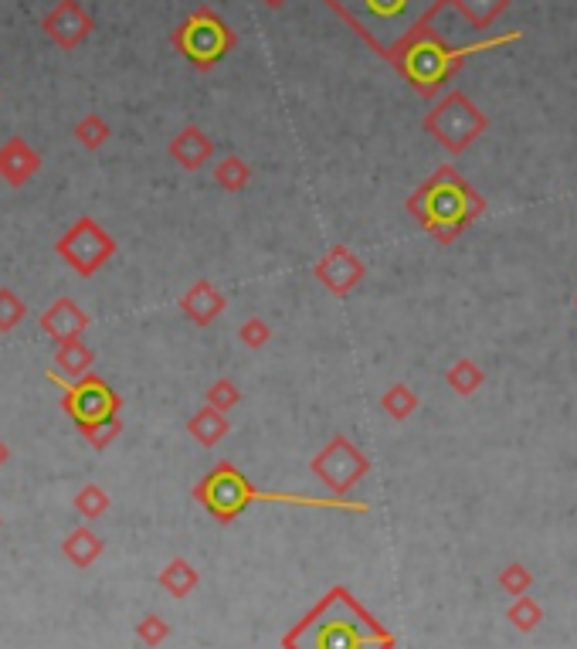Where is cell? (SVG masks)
<instances>
[{
	"instance_id": "9",
	"label": "cell",
	"mask_w": 577,
	"mask_h": 649,
	"mask_svg": "<svg viewBox=\"0 0 577 649\" xmlns=\"http://www.w3.org/2000/svg\"><path fill=\"white\" fill-rule=\"evenodd\" d=\"M55 252L62 255L68 266H72V272H79L82 279H89L116 255V238L109 232H102V225L96 218H79L55 242Z\"/></svg>"
},
{
	"instance_id": "7",
	"label": "cell",
	"mask_w": 577,
	"mask_h": 649,
	"mask_svg": "<svg viewBox=\"0 0 577 649\" xmlns=\"http://www.w3.org/2000/svg\"><path fill=\"white\" fill-rule=\"evenodd\" d=\"M489 119L486 113L462 92H449V96L438 99V106L425 116V133L435 136L449 153L469 150L472 143L486 133Z\"/></svg>"
},
{
	"instance_id": "28",
	"label": "cell",
	"mask_w": 577,
	"mask_h": 649,
	"mask_svg": "<svg viewBox=\"0 0 577 649\" xmlns=\"http://www.w3.org/2000/svg\"><path fill=\"white\" fill-rule=\"evenodd\" d=\"M499 588H503L510 599H520V595H527L533 588V571L527 565H520V561H513V565H506L499 571Z\"/></svg>"
},
{
	"instance_id": "26",
	"label": "cell",
	"mask_w": 577,
	"mask_h": 649,
	"mask_svg": "<svg viewBox=\"0 0 577 649\" xmlns=\"http://www.w3.org/2000/svg\"><path fill=\"white\" fill-rule=\"evenodd\" d=\"M506 619H510V626H516L520 633H533V629L544 622V609L537 605V599H530L527 595H520V599H513V605L506 609Z\"/></svg>"
},
{
	"instance_id": "11",
	"label": "cell",
	"mask_w": 577,
	"mask_h": 649,
	"mask_svg": "<svg viewBox=\"0 0 577 649\" xmlns=\"http://www.w3.org/2000/svg\"><path fill=\"white\" fill-rule=\"evenodd\" d=\"M41 31L62 51H75L89 41V34L96 31V21H92V14L85 11L79 0H58L45 14V21H41Z\"/></svg>"
},
{
	"instance_id": "5",
	"label": "cell",
	"mask_w": 577,
	"mask_h": 649,
	"mask_svg": "<svg viewBox=\"0 0 577 649\" xmlns=\"http://www.w3.org/2000/svg\"><path fill=\"white\" fill-rule=\"evenodd\" d=\"M510 38H516V34H510ZM510 38L479 41V45H462L459 48V45H449V41H445L442 34L428 24V28L418 31L408 45H401L398 51H394L387 62L398 68V72L404 75V82H408L418 96L432 99V96H438V89H442V85L449 82L455 72H459V65L465 62V58L476 55V51L503 45V41H510Z\"/></svg>"
},
{
	"instance_id": "27",
	"label": "cell",
	"mask_w": 577,
	"mask_h": 649,
	"mask_svg": "<svg viewBox=\"0 0 577 649\" xmlns=\"http://www.w3.org/2000/svg\"><path fill=\"white\" fill-rule=\"evenodd\" d=\"M109 493L102 490L99 483H85L79 493H75V510H79V517L85 520H99L102 514L109 510Z\"/></svg>"
},
{
	"instance_id": "3",
	"label": "cell",
	"mask_w": 577,
	"mask_h": 649,
	"mask_svg": "<svg viewBox=\"0 0 577 649\" xmlns=\"http://www.w3.org/2000/svg\"><path fill=\"white\" fill-rule=\"evenodd\" d=\"M194 500L201 503L218 524H231L245 514L252 503H286V507H306V510H347V514H367L370 503L350 500V497H306V493H282V490H258L248 483L235 463H218L214 469L194 483Z\"/></svg>"
},
{
	"instance_id": "12",
	"label": "cell",
	"mask_w": 577,
	"mask_h": 649,
	"mask_svg": "<svg viewBox=\"0 0 577 649\" xmlns=\"http://www.w3.org/2000/svg\"><path fill=\"white\" fill-rule=\"evenodd\" d=\"M313 276H316V283L323 289H330L333 296H347L364 283L367 266L347 249V245H333V249L313 266Z\"/></svg>"
},
{
	"instance_id": "29",
	"label": "cell",
	"mask_w": 577,
	"mask_h": 649,
	"mask_svg": "<svg viewBox=\"0 0 577 649\" xmlns=\"http://www.w3.org/2000/svg\"><path fill=\"white\" fill-rule=\"evenodd\" d=\"M119 432H123V418L113 415V418H102V422L89 425V429H82V439L89 442V446L96 449V452H102V449L113 446V439H116Z\"/></svg>"
},
{
	"instance_id": "1",
	"label": "cell",
	"mask_w": 577,
	"mask_h": 649,
	"mask_svg": "<svg viewBox=\"0 0 577 649\" xmlns=\"http://www.w3.org/2000/svg\"><path fill=\"white\" fill-rule=\"evenodd\" d=\"M391 629H384L347 585H333L296 626L282 636V649H394Z\"/></svg>"
},
{
	"instance_id": "17",
	"label": "cell",
	"mask_w": 577,
	"mask_h": 649,
	"mask_svg": "<svg viewBox=\"0 0 577 649\" xmlns=\"http://www.w3.org/2000/svg\"><path fill=\"white\" fill-rule=\"evenodd\" d=\"M228 432H231V422L225 418V412H218V408H211V405L197 408L191 415V422H187V435H191L201 449H214Z\"/></svg>"
},
{
	"instance_id": "34",
	"label": "cell",
	"mask_w": 577,
	"mask_h": 649,
	"mask_svg": "<svg viewBox=\"0 0 577 649\" xmlns=\"http://www.w3.org/2000/svg\"><path fill=\"white\" fill-rule=\"evenodd\" d=\"M7 459H11V449H7V442L0 439V469H4V463H7Z\"/></svg>"
},
{
	"instance_id": "32",
	"label": "cell",
	"mask_w": 577,
	"mask_h": 649,
	"mask_svg": "<svg viewBox=\"0 0 577 649\" xmlns=\"http://www.w3.org/2000/svg\"><path fill=\"white\" fill-rule=\"evenodd\" d=\"M136 639H140L143 646H150V649H157L163 646L170 639V626H167V619H160V616H143L140 622H136Z\"/></svg>"
},
{
	"instance_id": "16",
	"label": "cell",
	"mask_w": 577,
	"mask_h": 649,
	"mask_svg": "<svg viewBox=\"0 0 577 649\" xmlns=\"http://www.w3.org/2000/svg\"><path fill=\"white\" fill-rule=\"evenodd\" d=\"M167 153L174 157V164H180L184 170H201L214 157V143L201 126H184V130L170 140Z\"/></svg>"
},
{
	"instance_id": "6",
	"label": "cell",
	"mask_w": 577,
	"mask_h": 649,
	"mask_svg": "<svg viewBox=\"0 0 577 649\" xmlns=\"http://www.w3.org/2000/svg\"><path fill=\"white\" fill-rule=\"evenodd\" d=\"M170 41L197 72H211L238 45V34L214 7H197L170 31Z\"/></svg>"
},
{
	"instance_id": "4",
	"label": "cell",
	"mask_w": 577,
	"mask_h": 649,
	"mask_svg": "<svg viewBox=\"0 0 577 649\" xmlns=\"http://www.w3.org/2000/svg\"><path fill=\"white\" fill-rule=\"evenodd\" d=\"M404 208L428 235L452 245L486 211V201L455 167H438L418 191H411Z\"/></svg>"
},
{
	"instance_id": "31",
	"label": "cell",
	"mask_w": 577,
	"mask_h": 649,
	"mask_svg": "<svg viewBox=\"0 0 577 649\" xmlns=\"http://www.w3.org/2000/svg\"><path fill=\"white\" fill-rule=\"evenodd\" d=\"M238 401H241V391L231 378H218L208 384V405L218 408V412H231V408H238Z\"/></svg>"
},
{
	"instance_id": "21",
	"label": "cell",
	"mask_w": 577,
	"mask_h": 649,
	"mask_svg": "<svg viewBox=\"0 0 577 649\" xmlns=\"http://www.w3.org/2000/svg\"><path fill=\"white\" fill-rule=\"evenodd\" d=\"M445 381H449V388L455 391V395H462V398H469V395H476V391L482 388V381H486V374H482V367L472 361V357H459L452 367H449V374H445Z\"/></svg>"
},
{
	"instance_id": "2",
	"label": "cell",
	"mask_w": 577,
	"mask_h": 649,
	"mask_svg": "<svg viewBox=\"0 0 577 649\" xmlns=\"http://www.w3.org/2000/svg\"><path fill=\"white\" fill-rule=\"evenodd\" d=\"M323 4L370 51L391 58L418 31H425L449 7V0H323Z\"/></svg>"
},
{
	"instance_id": "15",
	"label": "cell",
	"mask_w": 577,
	"mask_h": 649,
	"mask_svg": "<svg viewBox=\"0 0 577 649\" xmlns=\"http://www.w3.org/2000/svg\"><path fill=\"white\" fill-rule=\"evenodd\" d=\"M38 323H41V330H45V337H51L58 344V340L82 337V333L89 330L92 320H89V313H85L79 303L62 296V300H55L45 313H41Z\"/></svg>"
},
{
	"instance_id": "35",
	"label": "cell",
	"mask_w": 577,
	"mask_h": 649,
	"mask_svg": "<svg viewBox=\"0 0 577 649\" xmlns=\"http://www.w3.org/2000/svg\"><path fill=\"white\" fill-rule=\"evenodd\" d=\"M262 4H269V7H282L286 0H262Z\"/></svg>"
},
{
	"instance_id": "30",
	"label": "cell",
	"mask_w": 577,
	"mask_h": 649,
	"mask_svg": "<svg viewBox=\"0 0 577 649\" xmlns=\"http://www.w3.org/2000/svg\"><path fill=\"white\" fill-rule=\"evenodd\" d=\"M28 317V306L14 289H0V333H11L17 323Z\"/></svg>"
},
{
	"instance_id": "20",
	"label": "cell",
	"mask_w": 577,
	"mask_h": 649,
	"mask_svg": "<svg viewBox=\"0 0 577 649\" xmlns=\"http://www.w3.org/2000/svg\"><path fill=\"white\" fill-rule=\"evenodd\" d=\"M197 585H201V575H197V568L184 558L167 561L160 571V588L170 595V599H187Z\"/></svg>"
},
{
	"instance_id": "10",
	"label": "cell",
	"mask_w": 577,
	"mask_h": 649,
	"mask_svg": "<svg viewBox=\"0 0 577 649\" xmlns=\"http://www.w3.org/2000/svg\"><path fill=\"white\" fill-rule=\"evenodd\" d=\"M309 469H313V476L330 493H337V497H347L353 486H357L370 473V459L357 446H353L347 435H333V439L326 442V446L313 456Z\"/></svg>"
},
{
	"instance_id": "25",
	"label": "cell",
	"mask_w": 577,
	"mask_h": 649,
	"mask_svg": "<svg viewBox=\"0 0 577 649\" xmlns=\"http://www.w3.org/2000/svg\"><path fill=\"white\" fill-rule=\"evenodd\" d=\"M109 136H113V130H109V123L99 113H89V116H82L79 123H75V140H79V147H85V150L106 147Z\"/></svg>"
},
{
	"instance_id": "33",
	"label": "cell",
	"mask_w": 577,
	"mask_h": 649,
	"mask_svg": "<svg viewBox=\"0 0 577 649\" xmlns=\"http://www.w3.org/2000/svg\"><path fill=\"white\" fill-rule=\"evenodd\" d=\"M238 340H241V344H245L248 350H262V347L272 340V327H269V323H265L262 317H248V320L238 327Z\"/></svg>"
},
{
	"instance_id": "19",
	"label": "cell",
	"mask_w": 577,
	"mask_h": 649,
	"mask_svg": "<svg viewBox=\"0 0 577 649\" xmlns=\"http://www.w3.org/2000/svg\"><path fill=\"white\" fill-rule=\"evenodd\" d=\"M55 364H58V371H62L65 378H82V374L92 371V364H96V354L85 347L82 337L58 340V344H55Z\"/></svg>"
},
{
	"instance_id": "23",
	"label": "cell",
	"mask_w": 577,
	"mask_h": 649,
	"mask_svg": "<svg viewBox=\"0 0 577 649\" xmlns=\"http://www.w3.org/2000/svg\"><path fill=\"white\" fill-rule=\"evenodd\" d=\"M214 181L221 184V191H245L248 181H252V167L245 164L241 157H225L221 164H214Z\"/></svg>"
},
{
	"instance_id": "8",
	"label": "cell",
	"mask_w": 577,
	"mask_h": 649,
	"mask_svg": "<svg viewBox=\"0 0 577 649\" xmlns=\"http://www.w3.org/2000/svg\"><path fill=\"white\" fill-rule=\"evenodd\" d=\"M48 381L62 391V408L75 425L89 429V425L113 418L123 408V398L109 388V381H102L99 374H82V378H58V371H48Z\"/></svg>"
},
{
	"instance_id": "13",
	"label": "cell",
	"mask_w": 577,
	"mask_h": 649,
	"mask_svg": "<svg viewBox=\"0 0 577 649\" xmlns=\"http://www.w3.org/2000/svg\"><path fill=\"white\" fill-rule=\"evenodd\" d=\"M41 174V153L24 136H11L0 147V177L11 187H24L31 177Z\"/></svg>"
},
{
	"instance_id": "22",
	"label": "cell",
	"mask_w": 577,
	"mask_h": 649,
	"mask_svg": "<svg viewBox=\"0 0 577 649\" xmlns=\"http://www.w3.org/2000/svg\"><path fill=\"white\" fill-rule=\"evenodd\" d=\"M449 4L472 24V28L482 31L506 11V4H510V0H449Z\"/></svg>"
},
{
	"instance_id": "24",
	"label": "cell",
	"mask_w": 577,
	"mask_h": 649,
	"mask_svg": "<svg viewBox=\"0 0 577 649\" xmlns=\"http://www.w3.org/2000/svg\"><path fill=\"white\" fill-rule=\"evenodd\" d=\"M381 408L394 418V422H404V418H411V412L418 408V395L404 381H398V384H391V388L384 391Z\"/></svg>"
},
{
	"instance_id": "14",
	"label": "cell",
	"mask_w": 577,
	"mask_h": 649,
	"mask_svg": "<svg viewBox=\"0 0 577 649\" xmlns=\"http://www.w3.org/2000/svg\"><path fill=\"white\" fill-rule=\"evenodd\" d=\"M225 293L211 283V279H197V283L180 296V313L194 323V327H211L214 320L225 313Z\"/></svg>"
},
{
	"instance_id": "18",
	"label": "cell",
	"mask_w": 577,
	"mask_h": 649,
	"mask_svg": "<svg viewBox=\"0 0 577 649\" xmlns=\"http://www.w3.org/2000/svg\"><path fill=\"white\" fill-rule=\"evenodd\" d=\"M102 551H106L102 537L96 531H89L85 524L75 527V531L62 541V554H65L68 561H72L75 568H92L102 558Z\"/></svg>"
}]
</instances>
